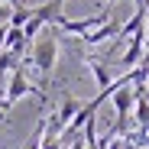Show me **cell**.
Wrapping results in <instances>:
<instances>
[{"mask_svg":"<svg viewBox=\"0 0 149 149\" xmlns=\"http://www.w3.org/2000/svg\"><path fill=\"white\" fill-rule=\"evenodd\" d=\"M55 62H58V39L52 36V33H39L36 39H33V52H29V65L33 68H39L42 74H49L55 68Z\"/></svg>","mask_w":149,"mask_h":149,"instance_id":"cell-1","label":"cell"},{"mask_svg":"<svg viewBox=\"0 0 149 149\" xmlns=\"http://www.w3.org/2000/svg\"><path fill=\"white\" fill-rule=\"evenodd\" d=\"M26 94H36L39 101H45V94L26 78V71H23V68H13V71H10V84H7V101L16 104L19 97H26Z\"/></svg>","mask_w":149,"mask_h":149,"instance_id":"cell-2","label":"cell"},{"mask_svg":"<svg viewBox=\"0 0 149 149\" xmlns=\"http://www.w3.org/2000/svg\"><path fill=\"white\" fill-rule=\"evenodd\" d=\"M104 19H110V16H107V13H97V16H84V19H65V16H58V19H55V26H58V29H65V33H71V36H84L88 29L101 26Z\"/></svg>","mask_w":149,"mask_h":149,"instance_id":"cell-3","label":"cell"},{"mask_svg":"<svg viewBox=\"0 0 149 149\" xmlns=\"http://www.w3.org/2000/svg\"><path fill=\"white\" fill-rule=\"evenodd\" d=\"M117 33H120V23H117V19H104L101 26H94V29H88V33H84L81 39H84L88 45H101V42L113 39Z\"/></svg>","mask_w":149,"mask_h":149,"instance_id":"cell-4","label":"cell"},{"mask_svg":"<svg viewBox=\"0 0 149 149\" xmlns=\"http://www.w3.org/2000/svg\"><path fill=\"white\" fill-rule=\"evenodd\" d=\"M84 62H88V68H91V74H94V81H97V88H101V91H104V88H110V81H113V74H110V68H107L104 62H97V58H91V55H88Z\"/></svg>","mask_w":149,"mask_h":149,"instance_id":"cell-5","label":"cell"},{"mask_svg":"<svg viewBox=\"0 0 149 149\" xmlns=\"http://www.w3.org/2000/svg\"><path fill=\"white\" fill-rule=\"evenodd\" d=\"M3 49H10V52H23V49H26V39H23V29L19 26H10L7 23V39H3Z\"/></svg>","mask_w":149,"mask_h":149,"instance_id":"cell-6","label":"cell"},{"mask_svg":"<svg viewBox=\"0 0 149 149\" xmlns=\"http://www.w3.org/2000/svg\"><path fill=\"white\" fill-rule=\"evenodd\" d=\"M29 16H33V10L19 3V7H16L13 13H10V19H7V23H10V26H19V29H23V26H26V19H29Z\"/></svg>","mask_w":149,"mask_h":149,"instance_id":"cell-7","label":"cell"},{"mask_svg":"<svg viewBox=\"0 0 149 149\" xmlns=\"http://www.w3.org/2000/svg\"><path fill=\"white\" fill-rule=\"evenodd\" d=\"M42 133H45V120H42V123H39V127H36V133L29 136V143H26V146H23V149H39V146H42Z\"/></svg>","mask_w":149,"mask_h":149,"instance_id":"cell-8","label":"cell"},{"mask_svg":"<svg viewBox=\"0 0 149 149\" xmlns=\"http://www.w3.org/2000/svg\"><path fill=\"white\" fill-rule=\"evenodd\" d=\"M10 13H13V7H7L3 0H0V23H7V19H10Z\"/></svg>","mask_w":149,"mask_h":149,"instance_id":"cell-9","label":"cell"},{"mask_svg":"<svg viewBox=\"0 0 149 149\" xmlns=\"http://www.w3.org/2000/svg\"><path fill=\"white\" fill-rule=\"evenodd\" d=\"M143 33H146V55H149V19H146V26H143Z\"/></svg>","mask_w":149,"mask_h":149,"instance_id":"cell-10","label":"cell"},{"mask_svg":"<svg viewBox=\"0 0 149 149\" xmlns=\"http://www.w3.org/2000/svg\"><path fill=\"white\" fill-rule=\"evenodd\" d=\"M3 39H7V23L0 26V49H3Z\"/></svg>","mask_w":149,"mask_h":149,"instance_id":"cell-11","label":"cell"},{"mask_svg":"<svg viewBox=\"0 0 149 149\" xmlns=\"http://www.w3.org/2000/svg\"><path fill=\"white\" fill-rule=\"evenodd\" d=\"M71 149H84V139H78V143H74V146H71Z\"/></svg>","mask_w":149,"mask_h":149,"instance_id":"cell-12","label":"cell"},{"mask_svg":"<svg viewBox=\"0 0 149 149\" xmlns=\"http://www.w3.org/2000/svg\"><path fill=\"white\" fill-rule=\"evenodd\" d=\"M84 149H101V146H97V143H91V146H84Z\"/></svg>","mask_w":149,"mask_h":149,"instance_id":"cell-13","label":"cell"},{"mask_svg":"<svg viewBox=\"0 0 149 149\" xmlns=\"http://www.w3.org/2000/svg\"><path fill=\"white\" fill-rule=\"evenodd\" d=\"M107 3H117V0H107Z\"/></svg>","mask_w":149,"mask_h":149,"instance_id":"cell-14","label":"cell"}]
</instances>
